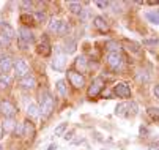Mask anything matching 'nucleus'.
Returning <instances> with one entry per match:
<instances>
[{"instance_id": "1", "label": "nucleus", "mask_w": 159, "mask_h": 150, "mask_svg": "<svg viewBox=\"0 0 159 150\" xmlns=\"http://www.w3.org/2000/svg\"><path fill=\"white\" fill-rule=\"evenodd\" d=\"M54 111V98L52 95L46 93L44 98L41 96V104H39V115L41 117H49Z\"/></svg>"}, {"instance_id": "2", "label": "nucleus", "mask_w": 159, "mask_h": 150, "mask_svg": "<svg viewBox=\"0 0 159 150\" xmlns=\"http://www.w3.org/2000/svg\"><path fill=\"white\" fill-rule=\"evenodd\" d=\"M107 63L109 67L113 70H120L125 63V59L121 55V52H109L107 54Z\"/></svg>"}, {"instance_id": "3", "label": "nucleus", "mask_w": 159, "mask_h": 150, "mask_svg": "<svg viewBox=\"0 0 159 150\" xmlns=\"http://www.w3.org/2000/svg\"><path fill=\"white\" fill-rule=\"evenodd\" d=\"M13 68H14L16 77H19V79L29 76V65H27V62H25L24 59H17V60L14 62V67H13Z\"/></svg>"}, {"instance_id": "4", "label": "nucleus", "mask_w": 159, "mask_h": 150, "mask_svg": "<svg viewBox=\"0 0 159 150\" xmlns=\"http://www.w3.org/2000/svg\"><path fill=\"white\" fill-rule=\"evenodd\" d=\"M104 89V79L102 77H96L92 81V84H90L88 87V96L90 98H95L101 93V90Z\"/></svg>"}, {"instance_id": "5", "label": "nucleus", "mask_w": 159, "mask_h": 150, "mask_svg": "<svg viewBox=\"0 0 159 150\" xmlns=\"http://www.w3.org/2000/svg\"><path fill=\"white\" fill-rule=\"evenodd\" d=\"M68 79H70V82L74 89H82L85 85V77L79 71H68Z\"/></svg>"}, {"instance_id": "6", "label": "nucleus", "mask_w": 159, "mask_h": 150, "mask_svg": "<svg viewBox=\"0 0 159 150\" xmlns=\"http://www.w3.org/2000/svg\"><path fill=\"white\" fill-rule=\"evenodd\" d=\"M17 40L19 41H22L24 45H30V43H35V35L32 33V30L30 29H27V27H20L19 30H17Z\"/></svg>"}, {"instance_id": "7", "label": "nucleus", "mask_w": 159, "mask_h": 150, "mask_svg": "<svg viewBox=\"0 0 159 150\" xmlns=\"http://www.w3.org/2000/svg\"><path fill=\"white\" fill-rule=\"evenodd\" d=\"M0 112H2L3 115H5V119H13L14 115H16V108L10 103V101H7V100H2L0 101Z\"/></svg>"}, {"instance_id": "8", "label": "nucleus", "mask_w": 159, "mask_h": 150, "mask_svg": "<svg viewBox=\"0 0 159 150\" xmlns=\"http://www.w3.org/2000/svg\"><path fill=\"white\" fill-rule=\"evenodd\" d=\"M113 93H115L118 98H129L131 96V89H129L128 84L118 82L115 87H113Z\"/></svg>"}, {"instance_id": "9", "label": "nucleus", "mask_w": 159, "mask_h": 150, "mask_svg": "<svg viewBox=\"0 0 159 150\" xmlns=\"http://www.w3.org/2000/svg\"><path fill=\"white\" fill-rule=\"evenodd\" d=\"M13 67H14V63H13L10 55H2V57H0V71H2L3 74L10 73Z\"/></svg>"}, {"instance_id": "10", "label": "nucleus", "mask_w": 159, "mask_h": 150, "mask_svg": "<svg viewBox=\"0 0 159 150\" xmlns=\"http://www.w3.org/2000/svg\"><path fill=\"white\" fill-rule=\"evenodd\" d=\"M19 85H20L22 89H25V90H32V89L36 87V79L29 74V76H25V77L19 79Z\"/></svg>"}, {"instance_id": "11", "label": "nucleus", "mask_w": 159, "mask_h": 150, "mask_svg": "<svg viewBox=\"0 0 159 150\" xmlns=\"http://www.w3.org/2000/svg\"><path fill=\"white\" fill-rule=\"evenodd\" d=\"M52 68L55 71H63V68H65V55L63 54H57L55 55V59L52 62Z\"/></svg>"}, {"instance_id": "12", "label": "nucleus", "mask_w": 159, "mask_h": 150, "mask_svg": "<svg viewBox=\"0 0 159 150\" xmlns=\"http://www.w3.org/2000/svg\"><path fill=\"white\" fill-rule=\"evenodd\" d=\"M0 29H2V35L7 36L8 40H13V38H14L16 32H14V29H13L8 22H2V24H0Z\"/></svg>"}, {"instance_id": "13", "label": "nucleus", "mask_w": 159, "mask_h": 150, "mask_svg": "<svg viewBox=\"0 0 159 150\" xmlns=\"http://www.w3.org/2000/svg\"><path fill=\"white\" fill-rule=\"evenodd\" d=\"M93 26H95L99 32H107V29H109L106 19H104L102 16H96V17L93 19Z\"/></svg>"}, {"instance_id": "14", "label": "nucleus", "mask_w": 159, "mask_h": 150, "mask_svg": "<svg viewBox=\"0 0 159 150\" xmlns=\"http://www.w3.org/2000/svg\"><path fill=\"white\" fill-rule=\"evenodd\" d=\"M55 89H57V93H58L60 96H66V95H68V87H66V82H65L63 79L57 81Z\"/></svg>"}, {"instance_id": "15", "label": "nucleus", "mask_w": 159, "mask_h": 150, "mask_svg": "<svg viewBox=\"0 0 159 150\" xmlns=\"http://www.w3.org/2000/svg\"><path fill=\"white\" fill-rule=\"evenodd\" d=\"M2 128H3V131H5V133H11V131H14V130H16V120H14V119H5Z\"/></svg>"}, {"instance_id": "16", "label": "nucleus", "mask_w": 159, "mask_h": 150, "mask_svg": "<svg viewBox=\"0 0 159 150\" xmlns=\"http://www.w3.org/2000/svg\"><path fill=\"white\" fill-rule=\"evenodd\" d=\"M147 19L150 21L151 24H156V26H159V10L148 11V13H147Z\"/></svg>"}, {"instance_id": "17", "label": "nucleus", "mask_w": 159, "mask_h": 150, "mask_svg": "<svg viewBox=\"0 0 159 150\" xmlns=\"http://www.w3.org/2000/svg\"><path fill=\"white\" fill-rule=\"evenodd\" d=\"M33 134H35V128H33L32 122H24V136L32 138Z\"/></svg>"}, {"instance_id": "18", "label": "nucleus", "mask_w": 159, "mask_h": 150, "mask_svg": "<svg viewBox=\"0 0 159 150\" xmlns=\"http://www.w3.org/2000/svg\"><path fill=\"white\" fill-rule=\"evenodd\" d=\"M27 114H29L30 117H38V115H39V108H38L35 103H30V104L27 106Z\"/></svg>"}, {"instance_id": "19", "label": "nucleus", "mask_w": 159, "mask_h": 150, "mask_svg": "<svg viewBox=\"0 0 159 150\" xmlns=\"http://www.w3.org/2000/svg\"><path fill=\"white\" fill-rule=\"evenodd\" d=\"M126 109H128V104L120 103V104H117V108H115V114H117V115H120V117H125V115H128Z\"/></svg>"}, {"instance_id": "20", "label": "nucleus", "mask_w": 159, "mask_h": 150, "mask_svg": "<svg viewBox=\"0 0 159 150\" xmlns=\"http://www.w3.org/2000/svg\"><path fill=\"white\" fill-rule=\"evenodd\" d=\"M60 26H61V21H60V19H52L51 22H49V30L54 32V33H58Z\"/></svg>"}, {"instance_id": "21", "label": "nucleus", "mask_w": 159, "mask_h": 150, "mask_svg": "<svg viewBox=\"0 0 159 150\" xmlns=\"http://www.w3.org/2000/svg\"><path fill=\"white\" fill-rule=\"evenodd\" d=\"M68 130V123L66 122H63V123H60L58 126H55V130H54V134L55 136H63V133Z\"/></svg>"}, {"instance_id": "22", "label": "nucleus", "mask_w": 159, "mask_h": 150, "mask_svg": "<svg viewBox=\"0 0 159 150\" xmlns=\"http://www.w3.org/2000/svg\"><path fill=\"white\" fill-rule=\"evenodd\" d=\"M68 8H70V11L71 13H82V5L80 3H76V2H70L68 3Z\"/></svg>"}, {"instance_id": "23", "label": "nucleus", "mask_w": 159, "mask_h": 150, "mask_svg": "<svg viewBox=\"0 0 159 150\" xmlns=\"http://www.w3.org/2000/svg\"><path fill=\"white\" fill-rule=\"evenodd\" d=\"M10 77H8V74H0V89H7V87H10Z\"/></svg>"}, {"instance_id": "24", "label": "nucleus", "mask_w": 159, "mask_h": 150, "mask_svg": "<svg viewBox=\"0 0 159 150\" xmlns=\"http://www.w3.org/2000/svg\"><path fill=\"white\" fill-rule=\"evenodd\" d=\"M38 52H39V54H43V55H49V54H51V48H49V45H48L46 41H44L43 45H39Z\"/></svg>"}, {"instance_id": "25", "label": "nucleus", "mask_w": 159, "mask_h": 150, "mask_svg": "<svg viewBox=\"0 0 159 150\" xmlns=\"http://www.w3.org/2000/svg\"><path fill=\"white\" fill-rule=\"evenodd\" d=\"M76 67H77L79 70H85V68H87V59H85L84 55H80V57L76 59Z\"/></svg>"}, {"instance_id": "26", "label": "nucleus", "mask_w": 159, "mask_h": 150, "mask_svg": "<svg viewBox=\"0 0 159 150\" xmlns=\"http://www.w3.org/2000/svg\"><path fill=\"white\" fill-rule=\"evenodd\" d=\"M159 45V40L157 38H151V40H143V46L145 48H156Z\"/></svg>"}, {"instance_id": "27", "label": "nucleus", "mask_w": 159, "mask_h": 150, "mask_svg": "<svg viewBox=\"0 0 159 150\" xmlns=\"http://www.w3.org/2000/svg\"><path fill=\"white\" fill-rule=\"evenodd\" d=\"M148 115H150L153 120H157V122H159V108H150V109H148Z\"/></svg>"}, {"instance_id": "28", "label": "nucleus", "mask_w": 159, "mask_h": 150, "mask_svg": "<svg viewBox=\"0 0 159 150\" xmlns=\"http://www.w3.org/2000/svg\"><path fill=\"white\" fill-rule=\"evenodd\" d=\"M33 19L36 21V22H44V19H46V14H44L43 11H35V13H33Z\"/></svg>"}, {"instance_id": "29", "label": "nucleus", "mask_w": 159, "mask_h": 150, "mask_svg": "<svg viewBox=\"0 0 159 150\" xmlns=\"http://www.w3.org/2000/svg\"><path fill=\"white\" fill-rule=\"evenodd\" d=\"M10 43H11V40H8L7 36H3L2 33H0V49L8 48V46H10Z\"/></svg>"}, {"instance_id": "30", "label": "nucleus", "mask_w": 159, "mask_h": 150, "mask_svg": "<svg viewBox=\"0 0 159 150\" xmlns=\"http://www.w3.org/2000/svg\"><path fill=\"white\" fill-rule=\"evenodd\" d=\"M68 30H70V26H68V22H65V21H61V26H60V29H58V35H66L68 33Z\"/></svg>"}, {"instance_id": "31", "label": "nucleus", "mask_w": 159, "mask_h": 150, "mask_svg": "<svg viewBox=\"0 0 159 150\" xmlns=\"http://www.w3.org/2000/svg\"><path fill=\"white\" fill-rule=\"evenodd\" d=\"M107 48H109V51L110 52H121V48L117 45V43H107Z\"/></svg>"}, {"instance_id": "32", "label": "nucleus", "mask_w": 159, "mask_h": 150, "mask_svg": "<svg viewBox=\"0 0 159 150\" xmlns=\"http://www.w3.org/2000/svg\"><path fill=\"white\" fill-rule=\"evenodd\" d=\"M65 51H66L68 54H73V52L76 51V43H74L73 40H70V45L66 43V48H65Z\"/></svg>"}, {"instance_id": "33", "label": "nucleus", "mask_w": 159, "mask_h": 150, "mask_svg": "<svg viewBox=\"0 0 159 150\" xmlns=\"http://www.w3.org/2000/svg\"><path fill=\"white\" fill-rule=\"evenodd\" d=\"M126 46L132 52H139V45H137V43H126Z\"/></svg>"}, {"instance_id": "34", "label": "nucleus", "mask_w": 159, "mask_h": 150, "mask_svg": "<svg viewBox=\"0 0 159 150\" xmlns=\"http://www.w3.org/2000/svg\"><path fill=\"white\" fill-rule=\"evenodd\" d=\"M14 133H16L17 136H24V123H19V126H16Z\"/></svg>"}, {"instance_id": "35", "label": "nucleus", "mask_w": 159, "mask_h": 150, "mask_svg": "<svg viewBox=\"0 0 159 150\" xmlns=\"http://www.w3.org/2000/svg\"><path fill=\"white\" fill-rule=\"evenodd\" d=\"M20 21H22V22H25V24H29V22H32V21H33V16L22 14V16H20Z\"/></svg>"}, {"instance_id": "36", "label": "nucleus", "mask_w": 159, "mask_h": 150, "mask_svg": "<svg viewBox=\"0 0 159 150\" xmlns=\"http://www.w3.org/2000/svg\"><path fill=\"white\" fill-rule=\"evenodd\" d=\"M140 81H145V82H148V79H150V76L148 74H145V71H140V74L137 76Z\"/></svg>"}, {"instance_id": "37", "label": "nucleus", "mask_w": 159, "mask_h": 150, "mask_svg": "<svg viewBox=\"0 0 159 150\" xmlns=\"http://www.w3.org/2000/svg\"><path fill=\"white\" fill-rule=\"evenodd\" d=\"M80 17H82L84 21H87V19L90 17V11H88V10H82V13H80Z\"/></svg>"}, {"instance_id": "38", "label": "nucleus", "mask_w": 159, "mask_h": 150, "mask_svg": "<svg viewBox=\"0 0 159 150\" xmlns=\"http://www.w3.org/2000/svg\"><path fill=\"white\" fill-rule=\"evenodd\" d=\"M20 7L24 8V10H27V8H32V3H30V2H22Z\"/></svg>"}, {"instance_id": "39", "label": "nucleus", "mask_w": 159, "mask_h": 150, "mask_svg": "<svg viewBox=\"0 0 159 150\" xmlns=\"http://www.w3.org/2000/svg\"><path fill=\"white\" fill-rule=\"evenodd\" d=\"M153 93H154L156 98H159V85H154L153 87Z\"/></svg>"}, {"instance_id": "40", "label": "nucleus", "mask_w": 159, "mask_h": 150, "mask_svg": "<svg viewBox=\"0 0 159 150\" xmlns=\"http://www.w3.org/2000/svg\"><path fill=\"white\" fill-rule=\"evenodd\" d=\"M96 5H98L99 8H106L109 3H107V2H96Z\"/></svg>"}, {"instance_id": "41", "label": "nucleus", "mask_w": 159, "mask_h": 150, "mask_svg": "<svg viewBox=\"0 0 159 150\" xmlns=\"http://www.w3.org/2000/svg\"><path fill=\"white\" fill-rule=\"evenodd\" d=\"M55 148H57V144H51V145H49L46 150H55Z\"/></svg>"}, {"instance_id": "42", "label": "nucleus", "mask_w": 159, "mask_h": 150, "mask_svg": "<svg viewBox=\"0 0 159 150\" xmlns=\"http://www.w3.org/2000/svg\"><path fill=\"white\" fill-rule=\"evenodd\" d=\"M71 136H73V133H70V134H65L63 138H65L66 141H70V139H71Z\"/></svg>"}, {"instance_id": "43", "label": "nucleus", "mask_w": 159, "mask_h": 150, "mask_svg": "<svg viewBox=\"0 0 159 150\" xmlns=\"http://www.w3.org/2000/svg\"><path fill=\"white\" fill-rule=\"evenodd\" d=\"M2 138H3V128L0 126V139H2Z\"/></svg>"}, {"instance_id": "44", "label": "nucleus", "mask_w": 159, "mask_h": 150, "mask_svg": "<svg viewBox=\"0 0 159 150\" xmlns=\"http://www.w3.org/2000/svg\"><path fill=\"white\" fill-rule=\"evenodd\" d=\"M0 150H3V148H2V145H0Z\"/></svg>"}]
</instances>
